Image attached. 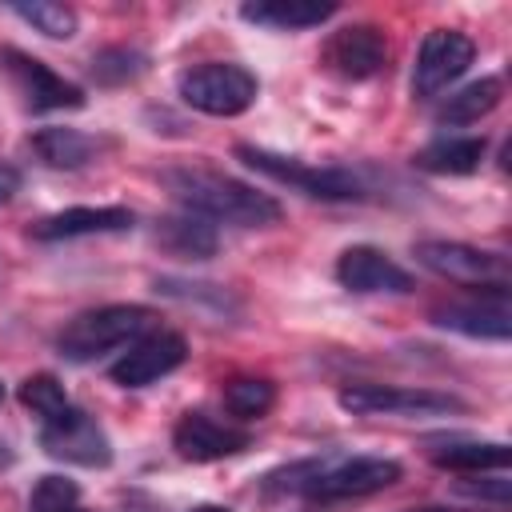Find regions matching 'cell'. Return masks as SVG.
Returning <instances> with one entry per match:
<instances>
[{"label": "cell", "mask_w": 512, "mask_h": 512, "mask_svg": "<svg viewBox=\"0 0 512 512\" xmlns=\"http://www.w3.org/2000/svg\"><path fill=\"white\" fill-rule=\"evenodd\" d=\"M168 192L200 220H216V224H236V228H268L284 216L280 200L204 164H184V168H168L164 172Z\"/></svg>", "instance_id": "cell-1"}, {"label": "cell", "mask_w": 512, "mask_h": 512, "mask_svg": "<svg viewBox=\"0 0 512 512\" xmlns=\"http://www.w3.org/2000/svg\"><path fill=\"white\" fill-rule=\"evenodd\" d=\"M404 468L392 456H320L288 464L284 472L268 476V492H300L308 500H360L372 492L392 488Z\"/></svg>", "instance_id": "cell-2"}, {"label": "cell", "mask_w": 512, "mask_h": 512, "mask_svg": "<svg viewBox=\"0 0 512 512\" xmlns=\"http://www.w3.org/2000/svg\"><path fill=\"white\" fill-rule=\"evenodd\" d=\"M152 328H156L152 308H144V304H104V308H92V312H80L76 320H68L64 332L56 336V352L72 364H88V360H100L116 348L136 344Z\"/></svg>", "instance_id": "cell-3"}, {"label": "cell", "mask_w": 512, "mask_h": 512, "mask_svg": "<svg viewBox=\"0 0 512 512\" xmlns=\"http://www.w3.org/2000/svg\"><path fill=\"white\" fill-rule=\"evenodd\" d=\"M236 160L276 184H288L312 200H360L364 196V184L356 172L348 168H316L308 160H296V156H280V152H268V148H256V144H236Z\"/></svg>", "instance_id": "cell-4"}, {"label": "cell", "mask_w": 512, "mask_h": 512, "mask_svg": "<svg viewBox=\"0 0 512 512\" xmlns=\"http://www.w3.org/2000/svg\"><path fill=\"white\" fill-rule=\"evenodd\" d=\"M180 100L204 116H240L256 104V76L232 60H208L180 72Z\"/></svg>", "instance_id": "cell-5"}, {"label": "cell", "mask_w": 512, "mask_h": 512, "mask_svg": "<svg viewBox=\"0 0 512 512\" xmlns=\"http://www.w3.org/2000/svg\"><path fill=\"white\" fill-rule=\"evenodd\" d=\"M412 256L428 272H436L452 284H464V288H480V292L508 288V280H512V264L500 252H484V248L460 244V240H420L412 248Z\"/></svg>", "instance_id": "cell-6"}, {"label": "cell", "mask_w": 512, "mask_h": 512, "mask_svg": "<svg viewBox=\"0 0 512 512\" xmlns=\"http://www.w3.org/2000/svg\"><path fill=\"white\" fill-rule=\"evenodd\" d=\"M336 400L352 416H404V420H424V416L464 412V400L452 396V392L404 388V384H348V388H340Z\"/></svg>", "instance_id": "cell-7"}, {"label": "cell", "mask_w": 512, "mask_h": 512, "mask_svg": "<svg viewBox=\"0 0 512 512\" xmlns=\"http://www.w3.org/2000/svg\"><path fill=\"white\" fill-rule=\"evenodd\" d=\"M40 448L52 460L80 464V468H108L112 464V444H108L104 428L76 404H68L52 420H40Z\"/></svg>", "instance_id": "cell-8"}, {"label": "cell", "mask_w": 512, "mask_h": 512, "mask_svg": "<svg viewBox=\"0 0 512 512\" xmlns=\"http://www.w3.org/2000/svg\"><path fill=\"white\" fill-rule=\"evenodd\" d=\"M476 60V44L456 28H432L420 40L416 68H412V96H440L448 84H456L468 64Z\"/></svg>", "instance_id": "cell-9"}, {"label": "cell", "mask_w": 512, "mask_h": 512, "mask_svg": "<svg viewBox=\"0 0 512 512\" xmlns=\"http://www.w3.org/2000/svg\"><path fill=\"white\" fill-rule=\"evenodd\" d=\"M320 64L340 80H372L388 68V36L376 24H344L324 40Z\"/></svg>", "instance_id": "cell-10"}, {"label": "cell", "mask_w": 512, "mask_h": 512, "mask_svg": "<svg viewBox=\"0 0 512 512\" xmlns=\"http://www.w3.org/2000/svg\"><path fill=\"white\" fill-rule=\"evenodd\" d=\"M0 64L12 76L16 92L32 112H64V108H84V88L52 72L44 60L20 52V48H0Z\"/></svg>", "instance_id": "cell-11"}, {"label": "cell", "mask_w": 512, "mask_h": 512, "mask_svg": "<svg viewBox=\"0 0 512 512\" xmlns=\"http://www.w3.org/2000/svg\"><path fill=\"white\" fill-rule=\"evenodd\" d=\"M188 356V344L180 332H168V328H152L148 336H140L136 344H128L120 352V360L108 368L112 384L120 388H148L156 380H164L168 372H176Z\"/></svg>", "instance_id": "cell-12"}, {"label": "cell", "mask_w": 512, "mask_h": 512, "mask_svg": "<svg viewBox=\"0 0 512 512\" xmlns=\"http://www.w3.org/2000/svg\"><path fill=\"white\" fill-rule=\"evenodd\" d=\"M436 328L472 336V340H508L512 336V308H508V288L496 292H476L472 300H452L428 312Z\"/></svg>", "instance_id": "cell-13"}, {"label": "cell", "mask_w": 512, "mask_h": 512, "mask_svg": "<svg viewBox=\"0 0 512 512\" xmlns=\"http://www.w3.org/2000/svg\"><path fill=\"white\" fill-rule=\"evenodd\" d=\"M172 448L180 460H192V464H212V460H224V456H236L248 448V432L236 428V424H224L208 412H184L172 428Z\"/></svg>", "instance_id": "cell-14"}, {"label": "cell", "mask_w": 512, "mask_h": 512, "mask_svg": "<svg viewBox=\"0 0 512 512\" xmlns=\"http://www.w3.org/2000/svg\"><path fill=\"white\" fill-rule=\"evenodd\" d=\"M336 280L348 292H360V296H372V292H408L412 288V276L388 252H380L372 244L344 248L340 260H336Z\"/></svg>", "instance_id": "cell-15"}, {"label": "cell", "mask_w": 512, "mask_h": 512, "mask_svg": "<svg viewBox=\"0 0 512 512\" xmlns=\"http://www.w3.org/2000/svg\"><path fill=\"white\" fill-rule=\"evenodd\" d=\"M132 212L104 204V208H64L52 212L44 220H36L28 228L32 240H76V236H108V232H128L132 228Z\"/></svg>", "instance_id": "cell-16"}, {"label": "cell", "mask_w": 512, "mask_h": 512, "mask_svg": "<svg viewBox=\"0 0 512 512\" xmlns=\"http://www.w3.org/2000/svg\"><path fill=\"white\" fill-rule=\"evenodd\" d=\"M240 16L248 24L272 28V32H300V28H316L324 20L336 16V4H312V0H256V4H240Z\"/></svg>", "instance_id": "cell-17"}, {"label": "cell", "mask_w": 512, "mask_h": 512, "mask_svg": "<svg viewBox=\"0 0 512 512\" xmlns=\"http://www.w3.org/2000/svg\"><path fill=\"white\" fill-rule=\"evenodd\" d=\"M28 148L40 156V164L48 168H80L88 164L96 152H100V140L80 132V128H60V124H48V128H36L28 136Z\"/></svg>", "instance_id": "cell-18"}, {"label": "cell", "mask_w": 512, "mask_h": 512, "mask_svg": "<svg viewBox=\"0 0 512 512\" xmlns=\"http://www.w3.org/2000/svg\"><path fill=\"white\" fill-rule=\"evenodd\" d=\"M484 152H488L484 136H440L416 152V168L436 176H468L480 168Z\"/></svg>", "instance_id": "cell-19"}, {"label": "cell", "mask_w": 512, "mask_h": 512, "mask_svg": "<svg viewBox=\"0 0 512 512\" xmlns=\"http://www.w3.org/2000/svg\"><path fill=\"white\" fill-rule=\"evenodd\" d=\"M500 100H504V80H500V76H480V80L464 84L460 92H452V96L440 104L436 120H440V124H476V120H484Z\"/></svg>", "instance_id": "cell-20"}, {"label": "cell", "mask_w": 512, "mask_h": 512, "mask_svg": "<svg viewBox=\"0 0 512 512\" xmlns=\"http://www.w3.org/2000/svg\"><path fill=\"white\" fill-rule=\"evenodd\" d=\"M508 460V444L500 440H452L432 452V464L448 472H504Z\"/></svg>", "instance_id": "cell-21"}, {"label": "cell", "mask_w": 512, "mask_h": 512, "mask_svg": "<svg viewBox=\"0 0 512 512\" xmlns=\"http://www.w3.org/2000/svg\"><path fill=\"white\" fill-rule=\"evenodd\" d=\"M156 240L172 252V256H192V260H208L216 252V232L208 220L184 212V216H168L156 228Z\"/></svg>", "instance_id": "cell-22"}, {"label": "cell", "mask_w": 512, "mask_h": 512, "mask_svg": "<svg viewBox=\"0 0 512 512\" xmlns=\"http://www.w3.org/2000/svg\"><path fill=\"white\" fill-rule=\"evenodd\" d=\"M276 404V384L264 376H236L224 384V408L236 420H260Z\"/></svg>", "instance_id": "cell-23"}, {"label": "cell", "mask_w": 512, "mask_h": 512, "mask_svg": "<svg viewBox=\"0 0 512 512\" xmlns=\"http://www.w3.org/2000/svg\"><path fill=\"white\" fill-rule=\"evenodd\" d=\"M8 12H16L24 24H32L40 36L48 40H72L76 28H80V16L76 8L68 4H56V0H32V4H8Z\"/></svg>", "instance_id": "cell-24"}, {"label": "cell", "mask_w": 512, "mask_h": 512, "mask_svg": "<svg viewBox=\"0 0 512 512\" xmlns=\"http://www.w3.org/2000/svg\"><path fill=\"white\" fill-rule=\"evenodd\" d=\"M20 404H24L36 420H52V416L64 412L72 400H68V392H64V384H60L56 376L36 372V376H28V380L20 384Z\"/></svg>", "instance_id": "cell-25"}, {"label": "cell", "mask_w": 512, "mask_h": 512, "mask_svg": "<svg viewBox=\"0 0 512 512\" xmlns=\"http://www.w3.org/2000/svg\"><path fill=\"white\" fill-rule=\"evenodd\" d=\"M148 68V56L136 52V48H104L92 56V76L100 84H124V80H136L140 72Z\"/></svg>", "instance_id": "cell-26"}, {"label": "cell", "mask_w": 512, "mask_h": 512, "mask_svg": "<svg viewBox=\"0 0 512 512\" xmlns=\"http://www.w3.org/2000/svg\"><path fill=\"white\" fill-rule=\"evenodd\" d=\"M68 504H80V488L68 476H40L28 496V512H48V508H68Z\"/></svg>", "instance_id": "cell-27"}, {"label": "cell", "mask_w": 512, "mask_h": 512, "mask_svg": "<svg viewBox=\"0 0 512 512\" xmlns=\"http://www.w3.org/2000/svg\"><path fill=\"white\" fill-rule=\"evenodd\" d=\"M464 496H480V500H496V504H508V480L496 476L492 484H460Z\"/></svg>", "instance_id": "cell-28"}, {"label": "cell", "mask_w": 512, "mask_h": 512, "mask_svg": "<svg viewBox=\"0 0 512 512\" xmlns=\"http://www.w3.org/2000/svg\"><path fill=\"white\" fill-rule=\"evenodd\" d=\"M16 192H20V168L0 160V204H8Z\"/></svg>", "instance_id": "cell-29"}, {"label": "cell", "mask_w": 512, "mask_h": 512, "mask_svg": "<svg viewBox=\"0 0 512 512\" xmlns=\"http://www.w3.org/2000/svg\"><path fill=\"white\" fill-rule=\"evenodd\" d=\"M8 464H12V452H8V444L0 440V468H8Z\"/></svg>", "instance_id": "cell-30"}, {"label": "cell", "mask_w": 512, "mask_h": 512, "mask_svg": "<svg viewBox=\"0 0 512 512\" xmlns=\"http://www.w3.org/2000/svg\"><path fill=\"white\" fill-rule=\"evenodd\" d=\"M192 512H232V508H220V504H196Z\"/></svg>", "instance_id": "cell-31"}, {"label": "cell", "mask_w": 512, "mask_h": 512, "mask_svg": "<svg viewBox=\"0 0 512 512\" xmlns=\"http://www.w3.org/2000/svg\"><path fill=\"white\" fill-rule=\"evenodd\" d=\"M48 512H84L80 504H68V508H48Z\"/></svg>", "instance_id": "cell-32"}, {"label": "cell", "mask_w": 512, "mask_h": 512, "mask_svg": "<svg viewBox=\"0 0 512 512\" xmlns=\"http://www.w3.org/2000/svg\"><path fill=\"white\" fill-rule=\"evenodd\" d=\"M0 400H4V384H0Z\"/></svg>", "instance_id": "cell-33"}]
</instances>
